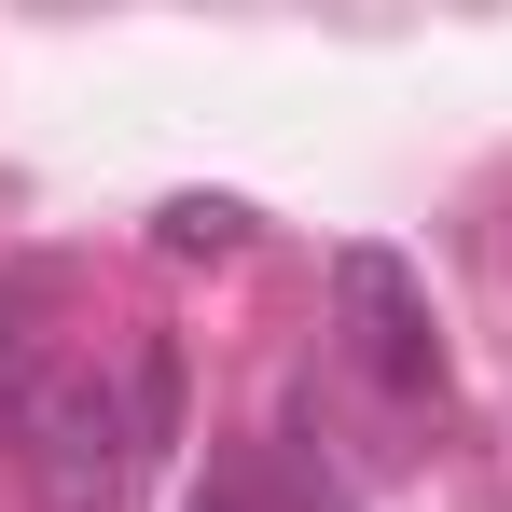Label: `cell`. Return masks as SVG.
I'll use <instances>...</instances> for the list:
<instances>
[{"label":"cell","mask_w":512,"mask_h":512,"mask_svg":"<svg viewBox=\"0 0 512 512\" xmlns=\"http://www.w3.org/2000/svg\"><path fill=\"white\" fill-rule=\"evenodd\" d=\"M153 250L167 263H236L250 250V208H236V194H167V208H153Z\"/></svg>","instance_id":"obj_3"},{"label":"cell","mask_w":512,"mask_h":512,"mask_svg":"<svg viewBox=\"0 0 512 512\" xmlns=\"http://www.w3.org/2000/svg\"><path fill=\"white\" fill-rule=\"evenodd\" d=\"M194 512H263V485H250V471H208V499H194Z\"/></svg>","instance_id":"obj_4"},{"label":"cell","mask_w":512,"mask_h":512,"mask_svg":"<svg viewBox=\"0 0 512 512\" xmlns=\"http://www.w3.org/2000/svg\"><path fill=\"white\" fill-rule=\"evenodd\" d=\"M14 429H28V471H42L56 512H111L139 485V457L180 429V360L167 346H125L111 374H97V360H56V388H42Z\"/></svg>","instance_id":"obj_1"},{"label":"cell","mask_w":512,"mask_h":512,"mask_svg":"<svg viewBox=\"0 0 512 512\" xmlns=\"http://www.w3.org/2000/svg\"><path fill=\"white\" fill-rule=\"evenodd\" d=\"M333 319L388 402H443V333H429V291L402 250H333Z\"/></svg>","instance_id":"obj_2"}]
</instances>
